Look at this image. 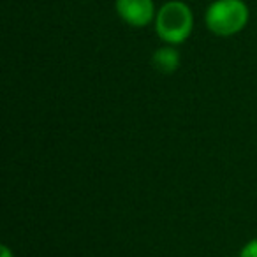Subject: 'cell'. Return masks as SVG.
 <instances>
[{"mask_svg": "<svg viewBox=\"0 0 257 257\" xmlns=\"http://www.w3.org/2000/svg\"><path fill=\"white\" fill-rule=\"evenodd\" d=\"M192 11L189 9V6L178 0L162 6L155 18V29L159 37L168 44L183 43L192 32Z\"/></svg>", "mask_w": 257, "mask_h": 257, "instance_id": "6da1fadb", "label": "cell"}, {"mask_svg": "<svg viewBox=\"0 0 257 257\" xmlns=\"http://www.w3.org/2000/svg\"><path fill=\"white\" fill-rule=\"evenodd\" d=\"M248 9L241 0H217L206 11V27L220 37H229L245 29Z\"/></svg>", "mask_w": 257, "mask_h": 257, "instance_id": "7a4b0ae2", "label": "cell"}, {"mask_svg": "<svg viewBox=\"0 0 257 257\" xmlns=\"http://www.w3.org/2000/svg\"><path fill=\"white\" fill-rule=\"evenodd\" d=\"M116 11L125 23L133 27H147L155 16L152 0H116Z\"/></svg>", "mask_w": 257, "mask_h": 257, "instance_id": "3957f363", "label": "cell"}, {"mask_svg": "<svg viewBox=\"0 0 257 257\" xmlns=\"http://www.w3.org/2000/svg\"><path fill=\"white\" fill-rule=\"evenodd\" d=\"M152 64H154V67L161 74H173L180 65V53L171 44L164 48H159L154 53V57H152Z\"/></svg>", "mask_w": 257, "mask_h": 257, "instance_id": "277c9868", "label": "cell"}, {"mask_svg": "<svg viewBox=\"0 0 257 257\" xmlns=\"http://www.w3.org/2000/svg\"><path fill=\"white\" fill-rule=\"evenodd\" d=\"M239 257H257V238L250 239L239 252Z\"/></svg>", "mask_w": 257, "mask_h": 257, "instance_id": "5b68a950", "label": "cell"}, {"mask_svg": "<svg viewBox=\"0 0 257 257\" xmlns=\"http://www.w3.org/2000/svg\"><path fill=\"white\" fill-rule=\"evenodd\" d=\"M2 257H15L8 245H2Z\"/></svg>", "mask_w": 257, "mask_h": 257, "instance_id": "8992f818", "label": "cell"}]
</instances>
